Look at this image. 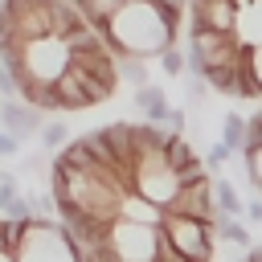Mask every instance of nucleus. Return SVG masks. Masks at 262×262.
<instances>
[{
    "label": "nucleus",
    "mask_w": 262,
    "mask_h": 262,
    "mask_svg": "<svg viewBox=\"0 0 262 262\" xmlns=\"http://www.w3.org/2000/svg\"><path fill=\"white\" fill-rule=\"evenodd\" d=\"M176 29L180 25H172L147 0H127L98 33H102V41H106V49L115 57H139V61H147V57H160L164 49L176 45Z\"/></svg>",
    "instance_id": "nucleus-1"
},
{
    "label": "nucleus",
    "mask_w": 262,
    "mask_h": 262,
    "mask_svg": "<svg viewBox=\"0 0 262 262\" xmlns=\"http://www.w3.org/2000/svg\"><path fill=\"white\" fill-rule=\"evenodd\" d=\"M0 66H4V74H8V86H12L16 78L53 86V82L66 74V66H70V49H66V41H57V37H41V41L20 45L12 57H0Z\"/></svg>",
    "instance_id": "nucleus-2"
},
{
    "label": "nucleus",
    "mask_w": 262,
    "mask_h": 262,
    "mask_svg": "<svg viewBox=\"0 0 262 262\" xmlns=\"http://www.w3.org/2000/svg\"><path fill=\"white\" fill-rule=\"evenodd\" d=\"M168 151V147H164ZM164 151H143V156H135V164H131V192L135 196H143L147 205H156L160 213H168V205L176 201V192H180V180H176V172L168 168V156Z\"/></svg>",
    "instance_id": "nucleus-3"
},
{
    "label": "nucleus",
    "mask_w": 262,
    "mask_h": 262,
    "mask_svg": "<svg viewBox=\"0 0 262 262\" xmlns=\"http://www.w3.org/2000/svg\"><path fill=\"white\" fill-rule=\"evenodd\" d=\"M102 250H106V262H156L160 258V229L111 221L102 233Z\"/></svg>",
    "instance_id": "nucleus-4"
},
{
    "label": "nucleus",
    "mask_w": 262,
    "mask_h": 262,
    "mask_svg": "<svg viewBox=\"0 0 262 262\" xmlns=\"http://www.w3.org/2000/svg\"><path fill=\"white\" fill-rule=\"evenodd\" d=\"M160 237L172 246L176 258L184 262H209L213 258V225L205 221H188V217H176V213H164L160 221Z\"/></svg>",
    "instance_id": "nucleus-5"
},
{
    "label": "nucleus",
    "mask_w": 262,
    "mask_h": 262,
    "mask_svg": "<svg viewBox=\"0 0 262 262\" xmlns=\"http://www.w3.org/2000/svg\"><path fill=\"white\" fill-rule=\"evenodd\" d=\"M111 94H115V90L90 82V78H86L82 70H74V66H66V74L53 82V102H57V111H86V106L106 102Z\"/></svg>",
    "instance_id": "nucleus-6"
},
{
    "label": "nucleus",
    "mask_w": 262,
    "mask_h": 262,
    "mask_svg": "<svg viewBox=\"0 0 262 262\" xmlns=\"http://www.w3.org/2000/svg\"><path fill=\"white\" fill-rule=\"evenodd\" d=\"M168 213L188 217V221H205V225H213V221L221 217V213H217V205H213V180L180 188V192H176V201L168 205Z\"/></svg>",
    "instance_id": "nucleus-7"
},
{
    "label": "nucleus",
    "mask_w": 262,
    "mask_h": 262,
    "mask_svg": "<svg viewBox=\"0 0 262 262\" xmlns=\"http://www.w3.org/2000/svg\"><path fill=\"white\" fill-rule=\"evenodd\" d=\"M188 8H192V29L233 33V16H237L233 0H188Z\"/></svg>",
    "instance_id": "nucleus-8"
},
{
    "label": "nucleus",
    "mask_w": 262,
    "mask_h": 262,
    "mask_svg": "<svg viewBox=\"0 0 262 262\" xmlns=\"http://www.w3.org/2000/svg\"><path fill=\"white\" fill-rule=\"evenodd\" d=\"M0 127L8 135L25 139V135H33V131L45 127V115L33 111V106H25V102H16V98H8V102H0Z\"/></svg>",
    "instance_id": "nucleus-9"
},
{
    "label": "nucleus",
    "mask_w": 262,
    "mask_h": 262,
    "mask_svg": "<svg viewBox=\"0 0 262 262\" xmlns=\"http://www.w3.org/2000/svg\"><path fill=\"white\" fill-rule=\"evenodd\" d=\"M242 49H262V0H246L237 4L233 16V33H229Z\"/></svg>",
    "instance_id": "nucleus-10"
},
{
    "label": "nucleus",
    "mask_w": 262,
    "mask_h": 262,
    "mask_svg": "<svg viewBox=\"0 0 262 262\" xmlns=\"http://www.w3.org/2000/svg\"><path fill=\"white\" fill-rule=\"evenodd\" d=\"M119 221H127V225H151V229H160V221H164V213H160L156 205H147L143 196H135V192H127V196L119 201Z\"/></svg>",
    "instance_id": "nucleus-11"
},
{
    "label": "nucleus",
    "mask_w": 262,
    "mask_h": 262,
    "mask_svg": "<svg viewBox=\"0 0 262 262\" xmlns=\"http://www.w3.org/2000/svg\"><path fill=\"white\" fill-rule=\"evenodd\" d=\"M135 102H139V111H143V123H151V127H164V119H168V94L160 90V86H143V90H135Z\"/></svg>",
    "instance_id": "nucleus-12"
},
{
    "label": "nucleus",
    "mask_w": 262,
    "mask_h": 262,
    "mask_svg": "<svg viewBox=\"0 0 262 262\" xmlns=\"http://www.w3.org/2000/svg\"><path fill=\"white\" fill-rule=\"evenodd\" d=\"M237 94L262 98V49H246V61H242V74H237Z\"/></svg>",
    "instance_id": "nucleus-13"
},
{
    "label": "nucleus",
    "mask_w": 262,
    "mask_h": 262,
    "mask_svg": "<svg viewBox=\"0 0 262 262\" xmlns=\"http://www.w3.org/2000/svg\"><path fill=\"white\" fill-rule=\"evenodd\" d=\"M164 156H168V168H172V172H176V176H180V172H188V168H196V164H201V156H196V151H192V143H188V139H184V135H172V139H168V151H164Z\"/></svg>",
    "instance_id": "nucleus-14"
},
{
    "label": "nucleus",
    "mask_w": 262,
    "mask_h": 262,
    "mask_svg": "<svg viewBox=\"0 0 262 262\" xmlns=\"http://www.w3.org/2000/svg\"><path fill=\"white\" fill-rule=\"evenodd\" d=\"M213 205H217V213L221 217H237L242 213V196H237V188L229 184V180H213Z\"/></svg>",
    "instance_id": "nucleus-15"
},
{
    "label": "nucleus",
    "mask_w": 262,
    "mask_h": 262,
    "mask_svg": "<svg viewBox=\"0 0 262 262\" xmlns=\"http://www.w3.org/2000/svg\"><path fill=\"white\" fill-rule=\"evenodd\" d=\"M123 4H127V0H86V4H82V20H86V25H94V29H102V25H106Z\"/></svg>",
    "instance_id": "nucleus-16"
},
{
    "label": "nucleus",
    "mask_w": 262,
    "mask_h": 262,
    "mask_svg": "<svg viewBox=\"0 0 262 262\" xmlns=\"http://www.w3.org/2000/svg\"><path fill=\"white\" fill-rule=\"evenodd\" d=\"M115 74L123 82H131L135 90L147 86V61H139V57H115Z\"/></svg>",
    "instance_id": "nucleus-17"
},
{
    "label": "nucleus",
    "mask_w": 262,
    "mask_h": 262,
    "mask_svg": "<svg viewBox=\"0 0 262 262\" xmlns=\"http://www.w3.org/2000/svg\"><path fill=\"white\" fill-rule=\"evenodd\" d=\"M221 127H225V131H221V143H225V147H229L233 156H237V151H246V119L229 111Z\"/></svg>",
    "instance_id": "nucleus-18"
},
{
    "label": "nucleus",
    "mask_w": 262,
    "mask_h": 262,
    "mask_svg": "<svg viewBox=\"0 0 262 262\" xmlns=\"http://www.w3.org/2000/svg\"><path fill=\"white\" fill-rule=\"evenodd\" d=\"M213 237L233 242V246H250V229H242L237 217H217V221H213Z\"/></svg>",
    "instance_id": "nucleus-19"
},
{
    "label": "nucleus",
    "mask_w": 262,
    "mask_h": 262,
    "mask_svg": "<svg viewBox=\"0 0 262 262\" xmlns=\"http://www.w3.org/2000/svg\"><path fill=\"white\" fill-rule=\"evenodd\" d=\"M160 70H164L168 78H184V74H188V57L172 45V49H164V53H160Z\"/></svg>",
    "instance_id": "nucleus-20"
},
{
    "label": "nucleus",
    "mask_w": 262,
    "mask_h": 262,
    "mask_svg": "<svg viewBox=\"0 0 262 262\" xmlns=\"http://www.w3.org/2000/svg\"><path fill=\"white\" fill-rule=\"evenodd\" d=\"M66 143H70V127H66V123H45V127H41V147H45V151H49V147L61 151Z\"/></svg>",
    "instance_id": "nucleus-21"
},
{
    "label": "nucleus",
    "mask_w": 262,
    "mask_h": 262,
    "mask_svg": "<svg viewBox=\"0 0 262 262\" xmlns=\"http://www.w3.org/2000/svg\"><path fill=\"white\" fill-rule=\"evenodd\" d=\"M229 156H233V151H229V147L217 139V143H209V151H205V160H201V164H205V172H221Z\"/></svg>",
    "instance_id": "nucleus-22"
},
{
    "label": "nucleus",
    "mask_w": 262,
    "mask_h": 262,
    "mask_svg": "<svg viewBox=\"0 0 262 262\" xmlns=\"http://www.w3.org/2000/svg\"><path fill=\"white\" fill-rule=\"evenodd\" d=\"M246 172H250V184L262 192V147H246Z\"/></svg>",
    "instance_id": "nucleus-23"
},
{
    "label": "nucleus",
    "mask_w": 262,
    "mask_h": 262,
    "mask_svg": "<svg viewBox=\"0 0 262 262\" xmlns=\"http://www.w3.org/2000/svg\"><path fill=\"white\" fill-rule=\"evenodd\" d=\"M246 147H262V106L246 119Z\"/></svg>",
    "instance_id": "nucleus-24"
},
{
    "label": "nucleus",
    "mask_w": 262,
    "mask_h": 262,
    "mask_svg": "<svg viewBox=\"0 0 262 262\" xmlns=\"http://www.w3.org/2000/svg\"><path fill=\"white\" fill-rule=\"evenodd\" d=\"M184 123H188V119H184V111H176V106H172V111H168V119H164V127H172V135H180V131H184Z\"/></svg>",
    "instance_id": "nucleus-25"
},
{
    "label": "nucleus",
    "mask_w": 262,
    "mask_h": 262,
    "mask_svg": "<svg viewBox=\"0 0 262 262\" xmlns=\"http://www.w3.org/2000/svg\"><path fill=\"white\" fill-rule=\"evenodd\" d=\"M16 147H20V139L8 135V131H0V156H16Z\"/></svg>",
    "instance_id": "nucleus-26"
},
{
    "label": "nucleus",
    "mask_w": 262,
    "mask_h": 262,
    "mask_svg": "<svg viewBox=\"0 0 262 262\" xmlns=\"http://www.w3.org/2000/svg\"><path fill=\"white\" fill-rule=\"evenodd\" d=\"M242 209H246L250 221H262V201H250V205H242Z\"/></svg>",
    "instance_id": "nucleus-27"
},
{
    "label": "nucleus",
    "mask_w": 262,
    "mask_h": 262,
    "mask_svg": "<svg viewBox=\"0 0 262 262\" xmlns=\"http://www.w3.org/2000/svg\"><path fill=\"white\" fill-rule=\"evenodd\" d=\"M0 94H12V86H8V74H4V66H0Z\"/></svg>",
    "instance_id": "nucleus-28"
},
{
    "label": "nucleus",
    "mask_w": 262,
    "mask_h": 262,
    "mask_svg": "<svg viewBox=\"0 0 262 262\" xmlns=\"http://www.w3.org/2000/svg\"><path fill=\"white\" fill-rule=\"evenodd\" d=\"M246 262H262V246H254V250L246 254Z\"/></svg>",
    "instance_id": "nucleus-29"
},
{
    "label": "nucleus",
    "mask_w": 262,
    "mask_h": 262,
    "mask_svg": "<svg viewBox=\"0 0 262 262\" xmlns=\"http://www.w3.org/2000/svg\"><path fill=\"white\" fill-rule=\"evenodd\" d=\"M0 262H16V258H12V254H0Z\"/></svg>",
    "instance_id": "nucleus-30"
},
{
    "label": "nucleus",
    "mask_w": 262,
    "mask_h": 262,
    "mask_svg": "<svg viewBox=\"0 0 262 262\" xmlns=\"http://www.w3.org/2000/svg\"><path fill=\"white\" fill-rule=\"evenodd\" d=\"M70 4H78V8H82V4H86V0H70Z\"/></svg>",
    "instance_id": "nucleus-31"
},
{
    "label": "nucleus",
    "mask_w": 262,
    "mask_h": 262,
    "mask_svg": "<svg viewBox=\"0 0 262 262\" xmlns=\"http://www.w3.org/2000/svg\"><path fill=\"white\" fill-rule=\"evenodd\" d=\"M233 4H246V0H233Z\"/></svg>",
    "instance_id": "nucleus-32"
}]
</instances>
